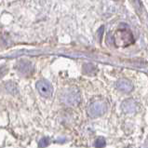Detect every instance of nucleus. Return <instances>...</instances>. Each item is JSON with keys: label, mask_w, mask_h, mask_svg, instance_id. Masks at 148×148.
I'll return each instance as SVG.
<instances>
[{"label": "nucleus", "mask_w": 148, "mask_h": 148, "mask_svg": "<svg viewBox=\"0 0 148 148\" xmlns=\"http://www.w3.org/2000/svg\"><path fill=\"white\" fill-rule=\"evenodd\" d=\"M61 100L68 106H77L81 101V93L77 88L72 87L62 92Z\"/></svg>", "instance_id": "f257e3e1"}, {"label": "nucleus", "mask_w": 148, "mask_h": 148, "mask_svg": "<svg viewBox=\"0 0 148 148\" xmlns=\"http://www.w3.org/2000/svg\"><path fill=\"white\" fill-rule=\"evenodd\" d=\"M107 111L106 103L103 101H95L88 107V114L91 117H99L104 115Z\"/></svg>", "instance_id": "f03ea898"}, {"label": "nucleus", "mask_w": 148, "mask_h": 148, "mask_svg": "<svg viewBox=\"0 0 148 148\" xmlns=\"http://www.w3.org/2000/svg\"><path fill=\"white\" fill-rule=\"evenodd\" d=\"M118 38H119V42H122V45L123 46H128L133 42V36L132 32H130L129 29L126 30V27L119 28L117 30L116 39H118Z\"/></svg>", "instance_id": "7ed1b4c3"}, {"label": "nucleus", "mask_w": 148, "mask_h": 148, "mask_svg": "<svg viewBox=\"0 0 148 148\" xmlns=\"http://www.w3.org/2000/svg\"><path fill=\"white\" fill-rule=\"evenodd\" d=\"M36 87L37 91L39 92L41 96L46 97V98H49L52 95V87L46 80H39V81H37Z\"/></svg>", "instance_id": "20e7f679"}, {"label": "nucleus", "mask_w": 148, "mask_h": 148, "mask_svg": "<svg viewBox=\"0 0 148 148\" xmlns=\"http://www.w3.org/2000/svg\"><path fill=\"white\" fill-rule=\"evenodd\" d=\"M16 69L21 75H24V77H30L34 71L32 63L26 60L19 61L16 65Z\"/></svg>", "instance_id": "39448f33"}, {"label": "nucleus", "mask_w": 148, "mask_h": 148, "mask_svg": "<svg viewBox=\"0 0 148 148\" xmlns=\"http://www.w3.org/2000/svg\"><path fill=\"white\" fill-rule=\"evenodd\" d=\"M116 87L118 90H120L125 93H130L133 90V85L132 83L128 79L121 78L116 83Z\"/></svg>", "instance_id": "423d86ee"}, {"label": "nucleus", "mask_w": 148, "mask_h": 148, "mask_svg": "<svg viewBox=\"0 0 148 148\" xmlns=\"http://www.w3.org/2000/svg\"><path fill=\"white\" fill-rule=\"evenodd\" d=\"M122 110L127 113V114H133L136 112L137 110V103L136 101L130 99L125 101L123 103H122Z\"/></svg>", "instance_id": "0eeeda50"}, {"label": "nucleus", "mask_w": 148, "mask_h": 148, "mask_svg": "<svg viewBox=\"0 0 148 148\" xmlns=\"http://www.w3.org/2000/svg\"><path fill=\"white\" fill-rule=\"evenodd\" d=\"M94 146L96 147H103L105 146V140L103 137H99L96 139L95 143H94Z\"/></svg>", "instance_id": "6e6552de"}, {"label": "nucleus", "mask_w": 148, "mask_h": 148, "mask_svg": "<svg viewBox=\"0 0 148 148\" xmlns=\"http://www.w3.org/2000/svg\"><path fill=\"white\" fill-rule=\"evenodd\" d=\"M49 145V138H43L42 140L39 142V146L43 147V146H47Z\"/></svg>", "instance_id": "1a4fd4ad"}, {"label": "nucleus", "mask_w": 148, "mask_h": 148, "mask_svg": "<svg viewBox=\"0 0 148 148\" xmlns=\"http://www.w3.org/2000/svg\"><path fill=\"white\" fill-rule=\"evenodd\" d=\"M115 1H116V0H115Z\"/></svg>", "instance_id": "9d476101"}]
</instances>
